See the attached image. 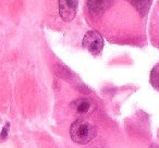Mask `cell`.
<instances>
[{
    "label": "cell",
    "mask_w": 159,
    "mask_h": 148,
    "mask_svg": "<svg viewBox=\"0 0 159 148\" xmlns=\"http://www.w3.org/2000/svg\"><path fill=\"white\" fill-rule=\"evenodd\" d=\"M97 135L96 126L84 119H77L70 128V136L77 144H87Z\"/></svg>",
    "instance_id": "obj_1"
},
{
    "label": "cell",
    "mask_w": 159,
    "mask_h": 148,
    "mask_svg": "<svg viewBox=\"0 0 159 148\" xmlns=\"http://www.w3.org/2000/svg\"><path fill=\"white\" fill-rule=\"evenodd\" d=\"M82 45L93 56H99L104 48V39L96 31H89L83 38Z\"/></svg>",
    "instance_id": "obj_2"
},
{
    "label": "cell",
    "mask_w": 159,
    "mask_h": 148,
    "mask_svg": "<svg viewBox=\"0 0 159 148\" xmlns=\"http://www.w3.org/2000/svg\"><path fill=\"white\" fill-rule=\"evenodd\" d=\"M79 0H59V14L66 22H70L75 18L77 12Z\"/></svg>",
    "instance_id": "obj_3"
},
{
    "label": "cell",
    "mask_w": 159,
    "mask_h": 148,
    "mask_svg": "<svg viewBox=\"0 0 159 148\" xmlns=\"http://www.w3.org/2000/svg\"><path fill=\"white\" fill-rule=\"evenodd\" d=\"M113 0H87V10L94 18L102 16L107 9L111 7Z\"/></svg>",
    "instance_id": "obj_4"
},
{
    "label": "cell",
    "mask_w": 159,
    "mask_h": 148,
    "mask_svg": "<svg viewBox=\"0 0 159 148\" xmlns=\"http://www.w3.org/2000/svg\"><path fill=\"white\" fill-rule=\"evenodd\" d=\"M72 109L79 114H89L96 108L95 102L89 98H79L71 104Z\"/></svg>",
    "instance_id": "obj_5"
},
{
    "label": "cell",
    "mask_w": 159,
    "mask_h": 148,
    "mask_svg": "<svg viewBox=\"0 0 159 148\" xmlns=\"http://www.w3.org/2000/svg\"><path fill=\"white\" fill-rule=\"evenodd\" d=\"M129 2L142 14L145 16L150 7V0H128Z\"/></svg>",
    "instance_id": "obj_6"
},
{
    "label": "cell",
    "mask_w": 159,
    "mask_h": 148,
    "mask_svg": "<svg viewBox=\"0 0 159 148\" xmlns=\"http://www.w3.org/2000/svg\"><path fill=\"white\" fill-rule=\"evenodd\" d=\"M150 83L157 91H159V64H157L150 73Z\"/></svg>",
    "instance_id": "obj_7"
},
{
    "label": "cell",
    "mask_w": 159,
    "mask_h": 148,
    "mask_svg": "<svg viewBox=\"0 0 159 148\" xmlns=\"http://www.w3.org/2000/svg\"><path fill=\"white\" fill-rule=\"evenodd\" d=\"M9 131H10V123H6V125L2 128L1 133H0V141H5L6 138L9 135Z\"/></svg>",
    "instance_id": "obj_8"
},
{
    "label": "cell",
    "mask_w": 159,
    "mask_h": 148,
    "mask_svg": "<svg viewBox=\"0 0 159 148\" xmlns=\"http://www.w3.org/2000/svg\"><path fill=\"white\" fill-rule=\"evenodd\" d=\"M150 148H159V146H157V145H152Z\"/></svg>",
    "instance_id": "obj_9"
}]
</instances>
